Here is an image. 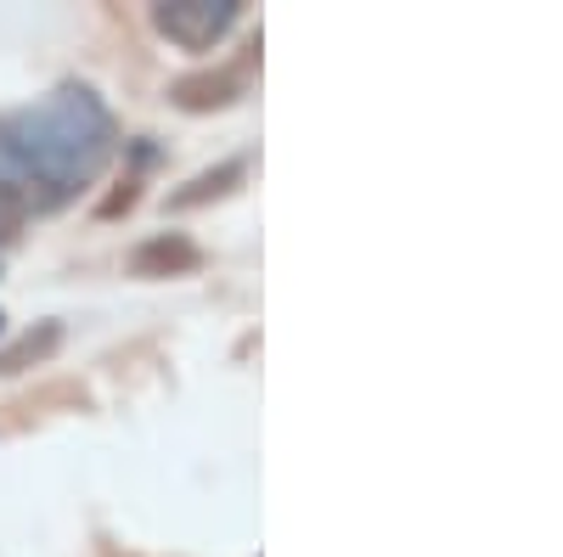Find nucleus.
<instances>
[{"label": "nucleus", "mask_w": 563, "mask_h": 557, "mask_svg": "<svg viewBox=\"0 0 563 557\" xmlns=\"http://www.w3.org/2000/svg\"><path fill=\"white\" fill-rule=\"evenodd\" d=\"M153 23L164 40L186 45V52H209L238 23V0H164V7H153Z\"/></svg>", "instance_id": "obj_2"}, {"label": "nucleus", "mask_w": 563, "mask_h": 557, "mask_svg": "<svg viewBox=\"0 0 563 557\" xmlns=\"http://www.w3.org/2000/svg\"><path fill=\"white\" fill-rule=\"evenodd\" d=\"M153 259H169V265H192L198 254L186 248V243H153V248H141V254H135V265H141V270H147Z\"/></svg>", "instance_id": "obj_4"}, {"label": "nucleus", "mask_w": 563, "mask_h": 557, "mask_svg": "<svg viewBox=\"0 0 563 557\" xmlns=\"http://www.w3.org/2000/svg\"><path fill=\"white\" fill-rule=\"evenodd\" d=\"M52 344H57V327H45L40 338L29 333V338H23L18 349H7V355H0V371H23L29 360H40V355H45V349H52Z\"/></svg>", "instance_id": "obj_3"}, {"label": "nucleus", "mask_w": 563, "mask_h": 557, "mask_svg": "<svg viewBox=\"0 0 563 557\" xmlns=\"http://www.w3.org/2000/svg\"><path fill=\"white\" fill-rule=\"evenodd\" d=\"M0 237H7V231H0Z\"/></svg>", "instance_id": "obj_5"}, {"label": "nucleus", "mask_w": 563, "mask_h": 557, "mask_svg": "<svg viewBox=\"0 0 563 557\" xmlns=\"http://www.w3.org/2000/svg\"><path fill=\"white\" fill-rule=\"evenodd\" d=\"M119 130L97 90L63 85L34 108L0 113V231L29 214H52L113 164Z\"/></svg>", "instance_id": "obj_1"}]
</instances>
